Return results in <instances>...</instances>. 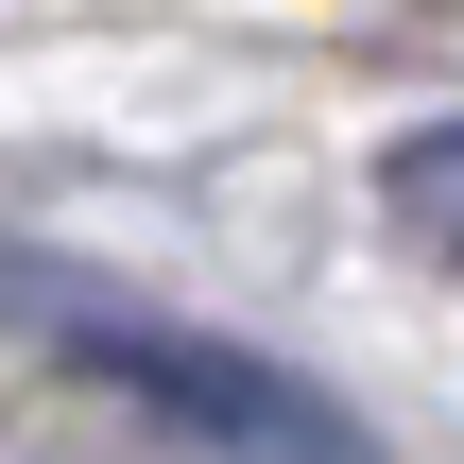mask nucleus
Returning a JSON list of instances; mask_svg holds the SVG:
<instances>
[{
    "mask_svg": "<svg viewBox=\"0 0 464 464\" xmlns=\"http://www.w3.org/2000/svg\"><path fill=\"white\" fill-rule=\"evenodd\" d=\"M138 413H172L189 448H224V464H379L310 379H276V362H241V344H172V327H103L86 344Z\"/></svg>",
    "mask_w": 464,
    "mask_h": 464,
    "instance_id": "nucleus-1",
    "label": "nucleus"
},
{
    "mask_svg": "<svg viewBox=\"0 0 464 464\" xmlns=\"http://www.w3.org/2000/svg\"><path fill=\"white\" fill-rule=\"evenodd\" d=\"M379 207H396V241H430V258L464 276V121H430V138L379 155Z\"/></svg>",
    "mask_w": 464,
    "mask_h": 464,
    "instance_id": "nucleus-2",
    "label": "nucleus"
}]
</instances>
